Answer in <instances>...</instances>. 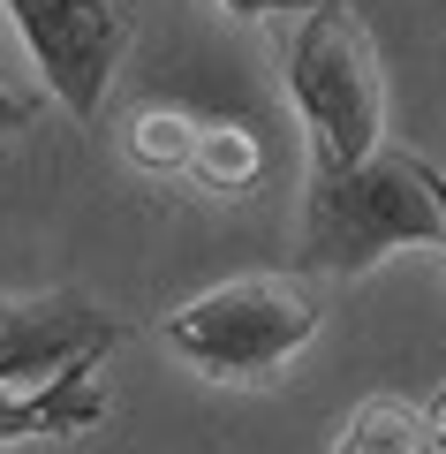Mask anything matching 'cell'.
<instances>
[{
	"label": "cell",
	"mask_w": 446,
	"mask_h": 454,
	"mask_svg": "<svg viewBox=\"0 0 446 454\" xmlns=\"http://www.w3.org/2000/svg\"><path fill=\"white\" fill-rule=\"evenodd\" d=\"M446 220L424 190L416 152H371L348 175H318L303 197V258L310 273L356 280L394 250H439Z\"/></svg>",
	"instance_id": "cell-1"
},
{
	"label": "cell",
	"mask_w": 446,
	"mask_h": 454,
	"mask_svg": "<svg viewBox=\"0 0 446 454\" xmlns=\"http://www.w3.org/2000/svg\"><path fill=\"white\" fill-rule=\"evenodd\" d=\"M287 98L303 114L310 160L318 175H348L379 152V121H386V76L371 31L348 0H318L310 16H295L287 38Z\"/></svg>",
	"instance_id": "cell-2"
},
{
	"label": "cell",
	"mask_w": 446,
	"mask_h": 454,
	"mask_svg": "<svg viewBox=\"0 0 446 454\" xmlns=\"http://www.w3.org/2000/svg\"><path fill=\"white\" fill-rule=\"evenodd\" d=\"M325 325V295L303 273H242L197 303L167 310V348L205 379H272Z\"/></svg>",
	"instance_id": "cell-3"
},
{
	"label": "cell",
	"mask_w": 446,
	"mask_h": 454,
	"mask_svg": "<svg viewBox=\"0 0 446 454\" xmlns=\"http://www.w3.org/2000/svg\"><path fill=\"white\" fill-rule=\"evenodd\" d=\"M0 8L16 16L46 91L76 121H91L106 106V83L121 68V53H129V8L121 0H0Z\"/></svg>",
	"instance_id": "cell-4"
},
{
	"label": "cell",
	"mask_w": 446,
	"mask_h": 454,
	"mask_svg": "<svg viewBox=\"0 0 446 454\" xmlns=\"http://www.w3.org/2000/svg\"><path fill=\"white\" fill-rule=\"evenodd\" d=\"M113 348H121V318L76 288L0 295V387H38V379L68 372L83 356L106 364Z\"/></svg>",
	"instance_id": "cell-5"
},
{
	"label": "cell",
	"mask_w": 446,
	"mask_h": 454,
	"mask_svg": "<svg viewBox=\"0 0 446 454\" xmlns=\"http://www.w3.org/2000/svg\"><path fill=\"white\" fill-rule=\"evenodd\" d=\"M98 417H106L98 356L38 379V387H0V447H16V439H76V432H91Z\"/></svg>",
	"instance_id": "cell-6"
},
{
	"label": "cell",
	"mask_w": 446,
	"mask_h": 454,
	"mask_svg": "<svg viewBox=\"0 0 446 454\" xmlns=\"http://www.w3.org/2000/svg\"><path fill=\"white\" fill-rule=\"evenodd\" d=\"M333 454H446V439H439V424H431L424 402H409V394H371L348 417V432H340Z\"/></svg>",
	"instance_id": "cell-7"
},
{
	"label": "cell",
	"mask_w": 446,
	"mask_h": 454,
	"mask_svg": "<svg viewBox=\"0 0 446 454\" xmlns=\"http://www.w3.org/2000/svg\"><path fill=\"white\" fill-rule=\"evenodd\" d=\"M257 167H265V160H257L250 129H227V121H220V129H205V137H197V160H190V175L205 182V190L242 197V190L257 182Z\"/></svg>",
	"instance_id": "cell-8"
},
{
	"label": "cell",
	"mask_w": 446,
	"mask_h": 454,
	"mask_svg": "<svg viewBox=\"0 0 446 454\" xmlns=\"http://www.w3.org/2000/svg\"><path fill=\"white\" fill-rule=\"evenodd\" d=\"M197 121H182V114H137V129H129V152H137L144 167H160V175H190L197 160Z\"/></svg>",
	"instance_id": "cell-9"
},
{
	"label": "cell",
	"mask_w": 446,
	"mask_h": 454,
	"mask_svg": "<svg viewBox=\"0 0 446 454\" xmlns=\"http://www.w3.org/2000/svg\"><path fill=\"white\" fill-rule=\"evenodd\" d=\"M227 16H310L318 0H220Z\"/></svg>",
	"instance_id": "cell-10"
},
{
	"label": "cell",
	"mask_w": 446,
	"mask_h": 454,
	"mask_svg": "<svg viewBox=\"0 0 446 454\" xmlns=\"http://www.w3.org/2000/svg\"><path fill=\"white\" fill-rule=\"evenodd\" d=\"M31 98H16V91H8V83H0V137H16V129H31Z\"/></svg>",
	"instance_id": "cell-11"
},
{
	"label": "cell",
	"mask_w": 446,
	"mask_h": 454,
	"mask_svg": "<svg viewBox=\"0 0 446 454\" xmlns=\"http://www.w3.org/2000/svg\"><path fill=\"white\" fill-rule=\"evenodd\" d=\"M424 190H431V205H439V220H446V167L424 160Z\"/></svg>",
	"instance_id": "cell-12"
}]
</instances>
